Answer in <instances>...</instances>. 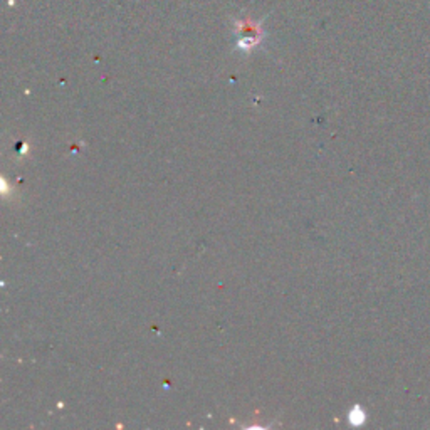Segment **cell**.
I'll list each match as a JSON object with an SVG mask.
<instances>
[{"mask_svg": "<svg viewBox=\"0 0 430 430\" xmlns=\"http://www.w3.org/2000/svg\"><path fill=\"white\" fill-rule=\"evenodd\" d=\"M350 420H351L353 423H356V425L365 420V413L361 412L360 407H355V409L351 410V413H350Z\"/></svg>", "mask_w": 430, "mask_h": 430, "instance_id": "cell-1", "label": "cell"}]
</instances>
